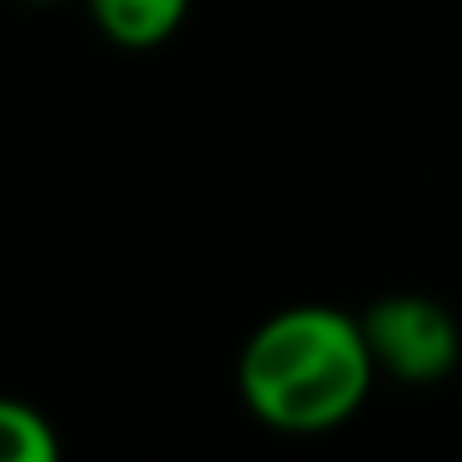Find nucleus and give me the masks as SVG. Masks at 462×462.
<instances>
[{
	"label": "nucleus",
	"instance_id": "obj_5",
	"mask_svg": "<svg viewBox=\"0 0 462 462\" xmlns=\"http://www.w3.org/2000/svg\"><path fill=\"white\" fill-rule=\"evenodd\" d=\"M31 5H60V0H31Z\"/></svg>",
	"mask_w": 462,
	"mask_h": 462
},
{
	"label": "nucleus",
	"instance_id": "obj_1",
	"mask_svg": "<svg viewBox=\"0 0 462 462\" xmlns=\"http://www.w3.org/2000/svg\"><path fill=\"white\" fill-rule=\"evenodd\" d=\"M239 398L263 428L319 438L358 418L378 383L363 319L333 303H293L249 333L239 348Z\"/></svg>",
	"mask_w": 462,
	"mask_h": 462
},
{
	"label": "nucleus",
	"instance_id": "obj_2",
	"mask_svg": "<svg viewBox=\"0 0 462 462\" xmlns=\"http://www.w3.org/2000/svg\"><path fill=\"white\" fill-rule=\"evenodd\" d=\"M358 319L368 353L378 363V378L432 388V383L462 373V323L448 303L398 289L373 299Z\"/></svg>",
	"mask_w": 462,
	"mask_h": 462
},
{
	"label": "nucleus",
	"instance_id": "obj_4",
	"mask_svg": "<svg viewBox=\"0 0 462 462\" xmlns=\"http://www.w3.org/2000/svg\"><path fill=\"white\" fill-rule=\"evenodd\" d=\"M0 462H60V432L35 402L0 398Z\"/></svg>",
	"mask_w": 462,
	"mask_h": 462
},
{
	"label": "nucleus",
	"instance_id": "obj_3",
	"mask_svg": "<svg viewBox=\"0 0 462 462\" xmlns=\"http://www.w3.org/2000/svg\"><path fill=\"white\" fill-rule=\"evenodd\" d=\"M95 31L120 51H154L189 21V0H85Z\"/></svg>",
	"mask_w": 462,
	"mask_h": 462
}]
</instances>
